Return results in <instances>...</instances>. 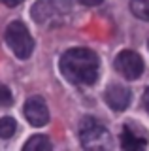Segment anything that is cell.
<instances>
[{
    "label": "cell",
    "mask_w": 149,
    "mask_h": 151,
    "mask_svg": "<svg viewBox=\"0 0 149 151\" xmlns=\"http://www.w3.org/2000/svg\"><path fill=\"white\" fill-rule=\"evenodd\" d=\"M98 55L91 49H70L60 57V72L74 85H92L98 79Z\"/></svg>",
    "instance_id": "1"
},
{
    "label": "cell",
    "mask_w": 149,
    "mask_h": 151,
    "mask_svg": "<svg viewBox=\"0 0 149 151\" xmlns=\"http://www.w3.org/2000/svg\"><path fill=\"white\" fill-rule=\"evenodd\" d=\"M6 44L10 45L13 55L19 59H29L34 51V40H32L29 28L21 21H13L6 28Z\"/></svg>",
    "instance_id": "2"
},
{
    "label": "cell",
    "mask_w": 149,
    "mask_h": 151,
    "mask_svg": "<svg viewBox=\"0 0 149 151\" xmlns=\"http://www.w3.org/2000/svg\"><path fill=\"white\" fill-rule=\"evenodd\" d=\"M80 136L81 144L87 149H104L110 142V132L102 125L100 121L92 119V117H85L80 127Z\"/></svg>",
    "instance_id": "3"
},
{
    "label": "cell",
    "mask_w": 149,
    "mask_h": 151,
    "mask_svg": "<svg viewBox=\"0 0 149 151\" xmlns=\"http://www.w3.org/2000/svg\"><path fill=\"white\" fill-rule=\"evenodd\" d=\"M115 70L127 79H138L143 72V60L134 51H121L115 57Z\"/></svg>",
    "instance_id": "4"
},
{
    "label": "cell",
    "mask_w": 149,
    "mask_h": 151,
    "mask_svg": "<svg viewBox=\"0 0 149 151\" xmlns=\"http://www.w3.org/2000/svg\"><path fill=\"white\" fill-rule=\"evenodd\" d=\"M25 117L30 125L34 127H44L49 121V110L47 104L44 102L42 96H32L25 104Z\"/></svg>",
    "instance_id": "5"
},
{
    "label": "cell",
    "mask_w": 149,
    "mask_h": 151,
    "mask_svg": "<svg viewBox=\"0 0 149 151\" xmlns=\"http://www.w3.org/2000/svg\"><path fill=\"white\" fill-rule=\"evenodd\" d=\"M60 9H62V6L59 2H55V0H38L30 13L36 23L45 25V23L53 21V19H57L60 15Z\"/></svg>",
    "instance_id": "6"
},
{
    "label": "cell",
    "mask_w": 149,
    "mask_h": 151,
    "mask_svg": "<svg viewBox=\"0 0 149 151\" xmlns=\"http://www.w3.org/2000/svg\"><path fill=\"white\" fill-rule=\"evenodd\" d=\"M106 102L111 110L115 111H123L128 108L130 104V91L123 85H111L106 91Z\"/></svg>",
    "instance_id": "7"
},
{
    "label": "cell",
    "mask_w": 149,
    "mask_h": 151,
    "mask_svg": "<svg viewBox=\"0 0 149 151\" xmlns=\"http://www.w3.org/2000/svg\"><path fill=\"white\" fill-rule=\"evenodd\" d=\"M140 129L132 125V123H127L125 125L123 132H121V145L125 149H145L147 140L143 134H140Z\"/></svg>",
    "instance_id": "8"
},
{
    "label": "cell",
    "mask_w": 149,
    "mask_h": 151,
    "mask_svg": "<svg viewBox=\"0 0 149 151\" xmlns=\"http://www.w3.org/2000/svg\"><path fill=\"white\" fill-rule=\"evenodd\" d=\"M23 149L25 151H47V149H51V142L47 140V136L38 134V136H32V138L23 145Z\"/></svg>",
    "instance_id": "9"
},
{
    "label": "cell",
    "mask_w": 149,
    "mask_h": 151,
    "mask_svg": "<svg viewBox=\"0 0 149 151\" xmlns=\"http://www.w3.org/2000/svg\"><path fill=\"white\" fill-rule=\"evenodd\" d=\"M130 12L142 21H149V0H132Z\"/></svg>",
    "instance_id": "10"
},
{
    "label": "cell",
    "mask_w": 149,
    "mask_h": 151,
    "mask_svg": "<svg viewBox=\"0 0 149 151\" xmlns=\"http://www.w3.org/2000/svg\"><path fill=\"white\" fill-rule=\"evenodd\" d=\"M17 130V123L11 117H2L0 119V138H11Z\"/></svg>",
    "instance_id": "11"
},
{
    "label": "cell",
    "mask_w": 149,
    "mask_h": 151,
    "mask_svg": "<svg viewBox=\"0 0 149 151\" xmlns=\"http://www.w3.org/2000/svg\"><path fill=\"white\" fill-rule=\"evenodd\" d=\"M11 104V93L6 85H0V106H10Z\"/></svg>",
    "instance_id": "12"
},
{
    "label": "cell",
    "mask_w": 149,
    "mask_h": 151,
    "mask_svg": "<svg viewBox=\"0 0 149 151\" xmlns=\"http://www.w3.org/2000/svg\"><path fill=\"white\" fill-rule=\"evenodd\" d=\"M0 2H2V4H6L8 8H13V6H19L23 0H0Z\"/></svg>",
    "instance_id": "13"
},
{
    "label": "cell",
    "mask_w": 149,
    "mask_h": 151,
    "mask_svg": "<svg viewBox=\"0 0 149 151\" xmlns=\"http://www.w3.org/2000/svg\"><path fill=\"white\" fill-rule=\"evenodd\" d=\"M77 2H81L83 6H98L102 0H77Z\"/></svg>",
    "instance_id": "14"
},
{
    "label": "cell",
    "mask_w": 149,
    "mask_h": 151,
    "mask_svg": "<svg viewBox=\"0 0 149 151\" xmlns=\"http://www.w3.org/2000/svg\"><path fill=\"white\" fill-rule=\"evenodd\" d=\"M143 106H145V110L149 111V87L145 89V93H143Z\"/></svg>",
    "instance_id": "15"
}]
</instances>
